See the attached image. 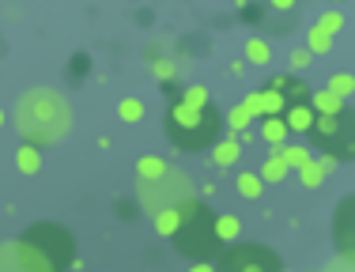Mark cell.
<instances>
[{"label": "cell", "mask_w": 355, "mask_h": 272, "mask_svg": "<svg viewBox=\"0 0 355 272\" xmlns=\"http://www.w3.org/2000/svg\"><path fill=\"white\" fill-rule=\"evenodd\" d=\"M15 129L27 144H57L72 129V106L53 87H31L15 102Z\"/></svg>", "instance_id": "1"}, {"label": "cell", "mask_w": 355, "mask_h": 272, "mask_svg": "<svg viewBox=\"0 0 355 272\" xmlns=\"http://www.w3.org/2000/svg\"><path fill=\"white\" fill-rule=\"evenodd\" d=\"M178 231L171 235V242L178 246V253H185L189 261H216L219 257V238H216V212L205 201L185 197L178 201Z\"/></svg>", "instance_id": "2"}, {"label": "cell", "mask_w": 355, "mask_h": 272, "mask_svg": "<svg viewBox=\"0 0 355 272\" xmlns=\"http://www.w3.org/2000/svg\"><path fill=\"white\" fill-rule=\"evenodd\" d=\"M219 133H223V117H219L216 106H189V102L174 99L171 110H166V136L182 151L212 148Z\"/></svg>", "instance_id": "3"}, {"label": "cell", "mask_w": 355, "mask_h": 272, "mask_svg": "<svg viewBox=\"0 0 355 272\" xmlns=\"http://www.w3.org/2000/svg\"><path fill=\"white\" fill-rule=\"evenodd\" d=\"M310 140L336 163H355V106H344L340 114H318Z\"/></svg>", "instance_id": "4"}, {"label": "cell", "mask_w": 355, "mask_h": 272, "mask_svg": "<svg viewBox=\"0 0 355 272\" xmlns=\"http://www.w3.org/2000/svg\"><path fill=\"white\" fill-rule=\"evenodd\" d=\"M280 257L268 246L257 242H231L223 257L216 261V272H280Z\"/></svg>", "instance_id": "5"}, {"label": "cell", "mask_w": 355, "mask_h": 272, "mask_svg": "<svg viewBox=\"0 0 355 272\" xmlns=\"http://www.w3.org/2000/svg\"><path fill=\"white\" fill-rule=\"evenodd\" d=\"M137 197L148 212H159V208H166V204H178V201L193 197V182H189V174H182V170H166L163 178L140 182Z\"/></svg>", "instance_id": "6"}, {"label": "cell", "mask_w": 355, "mask_h": 272, "mask_svg": "<svg viewBox=\"0 0 355 272\" xmlns=\"http://www.w3.org/2000/svg\"><path fill=\"white\" fill-rule=\"evenodd\" d=\"M27 242L35 246V250H38L53 269H61L64 261H72V235H69V231H61V227H53V223L35 227V231L27 235Z\"/></svg>", "instance_id": "7"}, {"label": "cell", "mask_w": 355, "mask_h": 272, "mask_svg": "<svg viewBox=\"0 0 355 272\" xmlns=\"http://www.w3.org/2000/svg\"><path fill=\"white\" fill-rule=\"evenodd\" d=\"M0 272H57L35 246L23 242H4L0 246Z\"/></svg>", "instance_id": "8"}, {"label": "cell", "mask_w": 355, "mask_h": 272, "mask_svg": "<svg viewBox=\"0 0 355 272\" xmlns=\"http://www.w3.org/2000/svg\"><path fill=\"white\" fill-rule=\"evenodd\" d=\"M333 246L340 257L355 261V193H348L344 201H336L333 212Z\"/></svg>", "instance_id": "9"}, {"label": "cell", "mask_w": 355, "mask_h": 272, "mask_svg": "<svg viewBox=\"0 0 355 272\" xmlns=\"http://www.w3.org/2000/svg\"><path fill=\"white\" fill-rule=\"evenodd\" d=\"M284 125H287V133H295V136H310V129H314V106L310 102H287V110H284Z\"/></svg>", "instance_id": "10"}, {"label": "cell", "mask_w": 355, "mask_h": 272, "mask_svg": "<svg viewBox=\"0 0 355 272\" xmlns=\"http://www.w3.org/2000/svg\"><path fill=\"white\" fill-rule=\"evenodd\" d=\"M265 87L280 91V95H284L287 102H310V87H306V83H302L295 72H280V76H272V80H268Z\"/></svg>", "instance_id": "11"}, {"label": "cell", "mask_w": 355, "mask_h": 272, "mask_svg": "<svg viewBox=\"0 0 355 272\" xmlns=\"http://www.w3.org/2000/svg\"><path fill=\"white\" fill-rule=\"evenodd\" d=\"M242 151H246V148H242V144H239V136H219V140L212 144V163L216 167H234V163H239V159H242Z\"/></svg>", "instance_id": "12"}, {"label": "cell", "mask_w": 355, "mask_h": 272, "mask_svg": "<svg viewBox=\"0 0 355 272\" xmlns=\"http://www.w3.org/2000/svg\"><path fill=\"white\" fill-rule=\"evenodd\" d=\"M216 238L223 246L239 242V238H242V219L231 216V212H216Z\"/></svg>", "instance_id": "13"}, {"label": "cell", "mask_w": 355, "mask_h": 272, "mask_svg": "<svg viewBox=\"0 0 355 272\" xmlns=\"http://www.w3.org/2000/svg\"><path fill=\"white\" fill-rule=\"evenodd\" d=\"M310 106H314V114H340L344 106H348V99H340L336 91H310Z\"/></svg>", "instance_id": "14"}, {"label": "cell", "mask_w": 355, "mask_h": 272, "mask_svg": "<svg viewBox=\"0 0 355 272\" xmlns=\"http://www.w3.org/2000/svg\"><path fill=\"white\" fill-rule=\"evenodd\" d=\"M15 167H19V174H38L42 170V148L38 144H19V151H15Z\"/></svg>", "instance_id": "15"}, {"label": "cell", "mask_w": 355, "mask_h": 272, "mask_svg": "<svg viewBox=\"0 0 355 272\" xmlns=\"http://www.w3.org/2000/svg\"><path fill=\"white\" fill-rule=\"evenodd\" d=\"M234 193H239L242 201H257L261 193H265V178H261V174H250V170H242V174L234 178Z\"/></svg>", "instance_id": "16"}, {"label": "cell", "mask_w": 355, "mask_h": 272, "mask_svg": "<svg viewBox=\"0 0 355 272\" xmlns=\"http://www.w3.org/2000/svg\"><path fill=\"white\" fill-rule=\"evenodd\" d=\"M287 125L284 117H261V140L268 144V148H280V144H287Z\"/></svg>", "instance_id": "17"}, {"label": "cell", "mask_w": 355, "mask_h": 272, "mask_svg": "<svg viewBox=\"0 0 355 272\" xmlns=\"http://www.w3.org/2000/svg\"><path fill=\"white\" fill-rule=\"evenodd\" d=\"M295 174H299L302 189H321V185H325V178H329V170L321 167L318 159H306V163H302L299 170H295Z\"/></svg>", "instance_id": "18"}, {"label": "cell", "mask_w": 355, "mask_h": 272, "mask_svg": "<svg viewBox=\"0 0 355 272\" xmlns=\"http://www.w3.org/2000/svg\"><path fill=\"white\" fill-rule=\"evenodd\" d=\"M178 204H166V208H159V212H151V227H155V235H163V238H171L178 231Z\"/></svg>", "instance_id": "19"}, {"label": "cell", "mask_w": 355, "mask_h": 272, "mask_svg": "<svg viewBox=\"0 0 355 272\" xmlns=\"http://www.w3.org/2000/svg\"><path fill=\"white\" fill-rule=\"evenodd\" d=\"M242 53H246V61L253 68H268V65H272V46H268L265 38H246V49H242Z\"/></svg>", "instance_id": "20"}, {"label": "cell", "mask_w": 355, "mask_h": 272, "mask_svg": "<svg viewBox=\"0 0 355 272\" xmlns=\"http://www.w3.org/2000/svg\"><path fill=\"white\" fill-rule=\"evenodd\" d=\"M261 178H265V185H272V182H284L287 174H291V167L280 159V151H268V159L261 163V170H257Z\"/></svg>", "instance_id": "21"}, {"label": "cell", "mask_w": 355, "mask_h": 272, "mask_svg": "<svg viewBox=\"0 0 355 272\" xmlns=\"http://www.w3.org/2000/svg\"><path fill=\"white\" fill-rule=\"evenodd\" d=\"M166 159H159V155H140L137 159V178L140 182H151V178H163L166 174Z\"/></svg>", "instance_id": "22"}, {"label": "cell", "mask_w": 355, "mask_h": 272, "mask_svg": "<svg viewBox=\"0 0 355 272\" xmlns=\"http://www.w3.org/2000/svg\"><path fill=\"white\" fill-rule=\"evenodd\" d=\"M144 114H148V106H144L140 99H132V95L117 102V117H121L125 125H140V121H144Z\"/></svg>", "instance_id": "23"}, {"label": "cell", "mask_w": 355, "mask_h": 272, "mask_svg": "<svg viewBox=\"0 0 355 272\" xmlns=\"http://www.w3.org/2000/svg\"><path fill=\"white\" fill-rule=\"evenodd\" d=\"M306 49H310L314 57L333 53V34H325L321 27H310V31H306Z\"/></svg>", "instance_id": "24"}, {"label": "cell", "mask_w": 355, "mask_h": 272, "mask_svg": "<svg viewBox=\"0 0 355 272\" xmlns=\"http://www.w3.org/2000/svg\"><path fill=\"white\" fill-rule=\"evenodd\" d=\"M272 151H280V159L291 170H299L306 159H314V155H310V148H302V144H280V148H272Z\"/></svg>", "instance_id": "25"}, {"label": "cell", "mask_w": 355, "mask_h": 272, "mask_svg": "<svg viewBox=\"0 0 355 272\" xmlns=\"http://www.w3.org/2000/svg\"><path fill=\"white\" fill-rule=\"evenodd\" d=\"M314 27H321L325 34H333V38H336V34L344 31V12H340V8H325V12L318 15V23H314Z\"/></svg>", "instance_id": "26"}, {"label": "cell", "mask_w": 355, "mask_h": 272, "mask_svg": "<svg viewBox=\"0 0 355 272\" xmlns=\"http://www.w3.org/2000/svg\"><path fill=\"white\" fill-rule=\"evenodd\" d=\"M182 102H189V106H212V91L205 87V83H189V87H182Z\"/></svg>", "instance_id": "27"}, {"label": "cell", "mask_w": 355, "mask_h": 272, "mask_svg": "<svg viewBox=\"0 0 355 272\" xmlns=\"http://www.w3.org/2000/svg\"><path fill=\"white\" fill-rule=\"evenodd\" d=\"M325 87H329V91H336L340 99H352V95H355V76H352V72H333Z\"/></svg>", "instance_id": "28"}, {"label": "cell", "mask_w": 355, "mask_h": 272, "mask_svg": "<svg viewBox=\"0 0 355 272\" xmlns=\"http://www.w3.org/2000/svg\"><path fill=\"white\" fill-rule=\"evenodd\" d=\"M261 102H265V117H280L287 110V99L272 87H261Z\"/></svg>", "instance_id": "29"}, {"label": "cell", "mask_w": 355, "mask_h": 272, "mask_svg": "<svg viewBox=\"0 0 355 272\" xmlns=\"http://www.w3.org/2000/svg\"><path fill=\"white\" fill-rule=\"evenodd\" d=\"M250 121H253V117H250V110L242 106V102H239L234 110H227V114H223V125H227L231 133H242V129H250Z\"/></svg>", "instance_id": "30"}, {"label": "cell", "mask_w": 355, "mask_h": 272, "mask_svg": "<svg viewBox=\"0 0 355 272\" xmlns=\"http://www.w3.org/2000/svg\"><path fill=\"white\" fill-rule=\"evenodd\" d=\"M151 76H155L159 83H174L178 80V65L166 61V57H159V61H151Z\"/></svg>", "instance_id": "31"}, {"label": "cell", "mask_w": 355, "mask_h": 272, "mask_svg": "<svg viewBox=\"0 0 355 272\" xmlns=\"http://www.w3.org/2000/svg\"><path fill=\"white\" fill-rule=\"evenodd\" d=\"M287 65H291V72H306V68L314 65V53H310L306 46H299V49H291V53H287Z\"/></svg>", "instance_id": "32"}, {"label": "cell", "mask_w": 355, "mask_h": 272, "mask_svg": "<svg viewBox=\"0 0 355 272\" xmlns=\"http://www.w3.org/2000/svg\"><path fill=\"white\" fill-rule=\"evenodd\" d=\"M242 106L250 110V117H253V121H261V117H265V102H261V91H250V95L242 99Z\"/></svg>", "instance_id": "33"}, {"label": "cell", "mask_w": 355, "mask_h": 272, "mask_svg": "<svg viewBox=\"0 0 355 272\" xmlns=\"http://www.w3.org/2000/svg\"><path fill=\"white\" fill-rule=\"evenodd\" d=\"M318 272H355V261H352V257H340V253H336V257L329 261V265H321Z\"/></svg>", "instance_id": "34"}, {"label": "cell", "mask_w": 355, "mask_h": 272, "mask_svg": "<svg viewBox=\"0 0 355 272\" xmlns=\"http://www.w3.org/2000/svg\"><path fill=\"white\" fill-rule=\"evenodd\" d=\"M268 8H272V12H284V15H291L295 8H299V0H268Z\"/></svg>", "instance_id": "35"}, {"label": "cell", "mask_w": 355, "mask_h": 272, "mask_svg": "<svg viewBox=\"0 0 355 272\" xmlns=\"http://www.w3.org/2000/svg\"><path fill=\"white\" fill-rule=\"evenodd\" d=\"M234 136H239L242 148H253V140H257V133H253V129H242V133H234Z\"/></svg>", "instance_id": "36"}, {"label": "cell", "mask_w": 355, "mask_h": 272, "mask_svg": "<svg viewBox=\"0 0 355 272\" xmlns=\"http://www.w3.org/2000/svg\"><path fill=\"white\" fill-rule=\"evenodd\" d=\"M189 272H216V261H193Z\"/></svg>", "instance_id": "37"}, {"label": "cell", "mask_w": 355, "mask_h": 272, "mask_svg": "<svg viewBox=\"0 0 355 272\" xmlns=\"http://www.w3.org/2000/svg\"><path fill=\"white\" fill-rule=\"evenodd\" d=\"M4 121H8V114H4V110H0V125H4Z\"/></svg>", "instance_id": "38"}, {"label": "cell", "mask_w": 355, "mask_h": 272, "mask_svg": "<svg viewBox=\"0 0 355 272\" xmlns=\"http://www.w3.org/2000/svg\"><path fill=\"white\" fill-rule=\"evenodd\" d=\"M333 4H344V0H333Z\"/></svg>", "instance_id": "39"}, {"label": "cell", "mask_w": 355, "mask_h": 272, "mask_svg": "<svg viewBox=\"0 0 355 272\" xmlns=\"http://www.w3.org/2000/svg\"><path fill=\"white\" fill-rule=\"evenodd\" d=\"M280 272H291V269H280Z\"/></svg>", "instance_id": "40"}]
</instances>
